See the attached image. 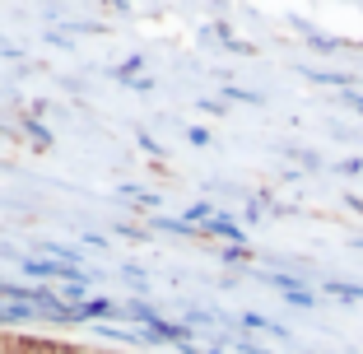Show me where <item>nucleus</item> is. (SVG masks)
Returning a JSON list of instances; mask_svg holds the SVG:
<instances>
[{
	"mask_svg": "<svg viewBox=\"0 0 363 354\" xmlns=\"http://www.w3.org/2000/svg\"><path fill=\"white\" fill-rule=\"evenodd\" d=\"M224 261H252V252H247L242 243H238V247H224Z\"/></svg>",
	"mask_w": 363,
	"mask_h": 354,
	"instance_id": "2",
	"label": "nucleus"
},
{
	"mask_svg": "<svg viewBox=\"0 0 363 354\" xmlns=\"http://www.w3.org/2000/svg\"><path fill=\"white\" fill-rule=\"evenodd\" d=\"M0 354H5V341H0Z\"/></svg>",
	"mask_w": 363,
	"mask_h": 354,
	"instance_id": "4",
	"label": "nucleus"
},
{
	"mask_svg": "<svg viewBox=\"0 0 363 354\" xmlns=\"http://www.w3.org/2000/svg\"><path fill=\"white\" fill-rule=\"evenodd\" d=\"M186 140H191V145H210V131H205V126H191V131H186Z\"/></svg>",
	"mask_w": 363,
	"mask_h": 354,
	"instance_id": "3",
	"label": "nucleus"
},
{
	"mask_svg": "<svg viewBox=\"0 0 363 354\" xmlns=\"http://www.w3.org/2000/svg\"><path fill=\"white\" fill-rule=\"evenodd\" d=\"M70 312H75V326H79V322H89V317H112V312H117V303L89 299V303H79V308H70Z\"/></svg>",
	"mask_w": 363,
	"mask_h": 354,
	"instance_id": "1",
	"label": "nucleus"
},
{
	"mask_svg": "<svg viewBox=\"0 0 363 354\" xmlns=\"http://www.w3.org/2000/svg\"><path fill=\"white\" fill-rule=\"evenodd\" d=\"M210 354H224V350H210Z\"/></svg>",
	"mask_w": 363,
	"mask_h": 354,
	"instance_id": "5",
	"label": "nucleus"
}]
</instances>
